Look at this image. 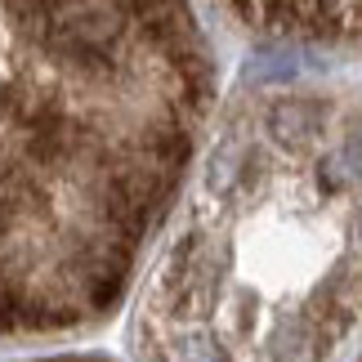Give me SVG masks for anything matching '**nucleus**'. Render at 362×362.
<instances>
[{"label": "nucleus", "mask_w": 362, "mask_h": 362, "mask_svg": "<svg viewBox=\"0 0 362 362\" xmlns=\"http://www.w3.org/2000/svg\"><path fill=\"white\" fill-rule=\"evenodd\" d=\"M211 112L188 0H0V340L121 309Z\"/></svg>", "instance_id": "1"}, {"label": "nucleus", "mask_w": 362, "mask_h": 362, "mask_svg": "<svg viewBox=\"0 0 362 362\" xmlns=\"http://www.w3.org/2000/svg\"><path fill=\"white\" fill-rule=\"evenodd\" d=\"M358 331L362 90H250L206 125L130 286V358L340 362Z\"/></svg>", "instance_id": "2"}, {"label": "nucleus", "mask_w": 362, "mask_h": 362, "mask_svg": "<svg viewBox=\"0 0 362 362\" xmlns=\"http://www.w3.org/2000/svg\"><path fill=\"white\" fill-rule=\"evenodd\" d=\"M242 18L264 36L349 45L362 32V0H233Z\"/></svg>", "instance_id": "3"}, {"label": "nucleus", "mask_w": 362, "mask_h": 362, "mask_svg": "<svg viewBox=\"0 0 362 362\" xmlns=\"http://www.w3.org/2000/svg\"><path fill=\"white\" fill-rule=\"evenodd\" d=\"M18 362H112V358H94V354H45V358H18Z\"/></svg>", "instance_id": "4"}, {"label": "nucleus", "mask_w": 362, "mask_h": 362, "mask_svg": "<svg viewBox=\"0 0 362 362\" xmlns=\"http://www.w3.org/2000/svg\"><path fill=\"white\" fill-rule=\"evenodd\" d=\"M358 362H362V358H358Z\"/></svg>", "instance_id": "5"}]
</instances>
